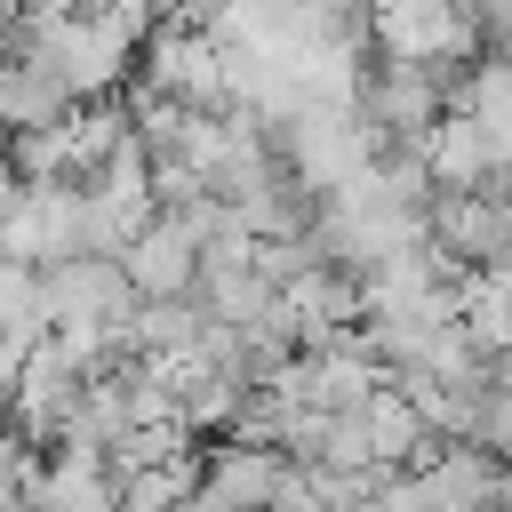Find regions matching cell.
Segmentation results:
<instances>
[{"label": "cell", "mask_w": 512, "mask_h": 512, "mask_svg": "<svg viewBox=\"0 0 512 512\" xmlns=\"http://www.w3.org/2000/svg\"><path fill=\"white\" fill-rule=\"evenodd\" d=\"M216 304L192 288V296H144L136 328H128V352H152V360H176V352H200Z\"/></svg>", "instance_id": "cell-5"}, {"label": "cell", "mask_w": 512, "mask_h": 512, "mask_svg": "<svg viewBox=\"0 0 512 512\" xmlns=\"http://www.w3.org/2000/svg\"><path fill=\"white\" fill-rule=\"evenodd\" d=\"M288 464H296V456H288L280 440H248V432H232L224 448H208V488H216L232 512H272Z\"/></svg>", "instance_id": "cell-3"}, {"label": "cell", "mask_w": 512, "mask_h": 512, "mask_svg": "<svg viewBox=\"0 0 512 512\" xmlns=\"http://www.w3.org/2000/svg\"><path fill=\"white\" fill-rule=\"evenodd\" d=\"M496 384H512V352H496Z\"/></svg>", "instance_id": "cell-7"}, {"label": "cell", "mask_w": 512, "mask_h": 512, "mask_svg": "<svg viewBox=\"0 0 512 512\" xmlns=\"http://www.w3.org/2000/svg\"><path fill=\"white\" fill-rule=\"evenodd\" d=\"M424 160H432L440 192H464V184H496V152H488V136H480V120H472V112H448V120L432 128Z\"/></svg>", "instance_id": "cell-6"}, {"label": "cell", "mask_w": 512, "mask_h": 512, "mask_svg": "<svg viewBox=\"0 0 512 512\" xmlns=\"http://www.w3.org/2000/svg\"><path fill=\"white\" fill-rule=\"evenodd\" d=\"M496 192H504V216H512V176H504V184H496Z\"/></svg>", "instance_id": "cell-8"}, {"label": "cell", "mask_w": 512, "mask_h": 512, "mask_svg": "<svg viewBox=\"0 0 512 512\" xmlns=\"http://www.w3.org/2000/svg\"><path fill=\"white\" fill-rule=\"evenodd\" d=\"M144 88L176 96V104H200V112H224L232 104V72H224V40L208 24H160L144 40V64H136Z\"/></svg>", "instance_id": "cell-1"}, {"label": "cell", "mask_w": 512, "mask_h": 512, "mask_svg": "<svg viewBox=\"0 0 512 512\" xmlns=\"http://www.w3.org/2000/svg\"><path fill=\"white\" fill-rule=\"evenodd\" d=\"M432 248L448 256V272H456V280H464L472 264L512 256V216H504V192H496V184L440 192V200H432Z\"/></svg>", "instance_id": "cell-2"}, {"label": "cell", "mask_w": 512, "mask_h": 512, "mask_svg": "<svg viewBox=\"0 0 512 512\" xmlns=\"http://www.w3.org/2000/svg\"><path fill=\"white\" fill-rule=\"evenodd\" d=\"M120 264H128V280H136L144 296H192V288H200V240H192L176 216H152V224L120 248Z\"/></svg>", "instance_id": "cell-4"}]
</instances>
